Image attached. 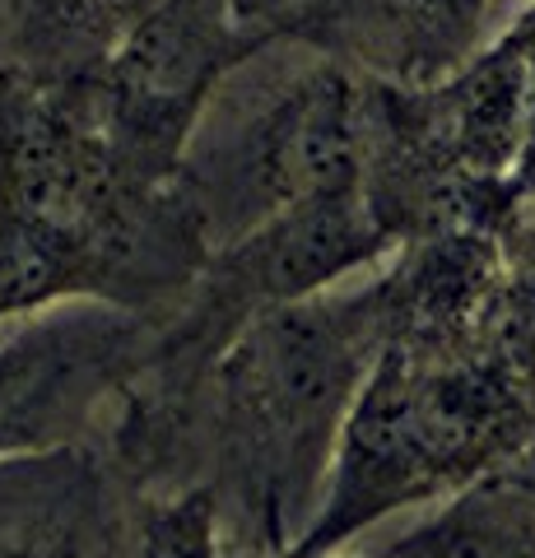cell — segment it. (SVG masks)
I'll use <instances>...</instances> for the list:
<instances>
[{
  "mask_svg": "<svg viewBox=\"0 0 535 558\" xmlns=\"http://www.w3.org/2000/svg\"><path fill=\"white\" fill-rule=\"evenodd\" d=\"M210 260L178 182L117 159L84 84L0 70V326L71 303L159 322Z\"/></svg>",
  "mask_w": 535,
  "mask_h": 558,
  "instance_id": "cell-1",
  "label": "cell"
},
{
  "mask_svg": "<svg viewBox=\"0 0 535 558\" xmlns=\"http://www.w3.org/2000/svg\"><path fill=\"white\" fill-rule=\"evenodd\" d=\"M387 349L377 284L262 312L200 396L223 526L252 558H289L321 512L344 424Z\"/></svg>",
  "mask_w": 535,
  "mask_h": 558,
  "instance_id": "cell-2",
  "label": "cell"
},
{
  "mask_svg": "<svg viewBox=\"0 0 535 558\" xmlns=\"http://www.w3.org/2000/svg\"><path fill=\"white\" fill-rule=\"evenodd\" d=\"M535 447V381L479 349L420 354L387 344L344 424L321 512L289 558L340 554L414 502L508 475Z\"/></svg>",
  "mask_w": 535,
  "mask_h": 558,
  "instance_id": "cell-3",
  "label": "cell"
},
{
  "mask_svg": "<svg viewBox=\"0 0 535 558\" xmlns=\"http://www.w3.org/2000/svg\"><path fill=\"white\" fill-rule=\"evenodd\" d=\"M252 57L210 102L178 186L210 252L364 178V75L331 57Z\"/></svg>",
  "mask_w": 535,
  "mask_h": 558,
  "instance_id": "cell-4",
  "label": "cell"
},
{
  "mask_svg": "<svg viewBox=\"0 0 535 558\" xmlns=\"http://www.w3.org/2000/svg\"><path fill=\"white\" fill-rule=\"evenodd\" d=\"M266 47L270 38L238 20L233 0H154L117 57L80 84L117 159L145 182H178L210 102Z\"/></svg>",
  "mask_w": 535,
  "mask_h": 558,
  "instance_id": "cell-5",
  "label": "cell"
},
{
  "mask_svg": "<svg viewBox=\"0 0 535 558\" xmlns=\"http://www.w3.org/2000/svg\"><path fill=\"white\" fill-rule=\"evenodd\" d=\"M154 322L122 307L71 303L0 336V465L84 438L131 391Z\"/></svg>",
  "mask_w": 535,
  "mask_h": 558,
  "instance_id": "cell-6",
  "label": "cell"
},
{
  "mask_svg": "<svg viewBox=\"0 0 535 558\" xmlns=\"http://www.w3.org/2000/svg\"><path fill=\"white\" fill-rule=\"evenodd\" d=\"M489 0H307L275 43L391 84H434L475 57Z\"/></svg>",
  "mask_w": 535,
  "mask_h": 558,
  "instance_id": "cell-7",
  "label": "cell"
},
{
  "mask_svg": "<svg viewBox=\"0 0 535 558\" xmlns=\"http://www.w3.org/2000/svg\"><path fill=\"white\" fill-rule=\"evenodd\" d=\"M498 270H503V252L494 233H438L401 247L382 275H373L387 344L420 349V354L479 349V326L498 289Z\"/></svg>",
  "mask_w": 535,
  "mask_h": 558,
  "instance_id": "cell-8",
  "label": "cell"
},
{
  "mask_svg": "<svg viewBox=\"0 0 535 558\" xmlns=\"http://www.w3.org/2000/svg\"><path fill=\"white\" fill-rule=\"evenodd\" d=\"M154 0H0V70L38 89L94 80Z\"/></svg>",
  "mask_w": 535,
  "mask_h": 558,
  "instance_id": "cell-9",
  "label": "cell"
},
{
  "mask_svg": "<svg viewBox=\"0 0 535 558\" xmlns=\"http://www.w3.org/2000/svg\"><path fill=\"white\" fill-rule=\"evenodd\" d=\"M382 558H535V488L512 470L494 475L457 494Z\"/></svg>",
  "mask_w": 535,
  "mask_h": 558,
  "instance_id": "cell-10",
  "label": "cell"
},
{
  "mask_svg": "<svg viewBox=\"0 0 535 558\" xmlns=\"http://www.w3.org/2000/svg\"><path fill=\"white\" fill-rule=\"evenodd\" d=\"M498 252L503 270L479 326V354L535 381V201H526L522 215L498 233Z\"/></svg>",
  "mask_w": 535,
  "mask_h": 558,
  "instance_id": "cell-11",
  "label": "cell"
},
{
  "mask_svg": "<svg viewBox=\"0 0 535 558\" xmlns=\"http://www.w3.org/2000/svg\"><path fill=\"white\" fill-rule=\"evenodd\" d=\"M141 558H233L215 488L186 484L182 494L149 502L141 526Z\"/></svg>",
  "mask_w": 535,
  "mask_h": 558,
  "instance_id": "cell-12",
  "label": "cell"
},
{
  "mask_svg": "<svg viewBox=\"0 0 535 558\" xmlns=\"http://www.w3.org/2000/svg\"><path fill=\"white\" fill-rule=\"evenodd\" d=\"M0 558H80L71 531H24L0 545Z\"/></svg>",
  "mask_w": 535,
  "mask_h": 558,
  "instance_id": "cell-13",
  "label": "cell"
},
{
  "mask_svg": "<svg viewBox=\"0 0 535 558\" xmlns=\"http://www.w3.org/2000/svg\"><path fill=\"white\" fill-rule=\"evenodd\" d=\"M303 5H307V0H233V14H238V20H243L247 28L266 33V38L275 43V38H280V28H284Z\"/></svg>",
  "mask_w": 535,
  "mask_h": 558,
  "instance_id": "cell-14",
  "label": "cell"
},
{
  "mask_svg": "<svg viewBox=\"0 0 535 558\" xmlns=\"http://www.w3.org/2000/svg\"><path fill=\"white\" fill-rule=\"evenodd\" d=\"M326 558H354V554H326ZM377 558H382V554H377Z\"/></svg>",
  "mask_w": 535,
  "mask_h": 558,
  "instance_id": "cell-15",
  "label": "cell"
}]
</instances>
